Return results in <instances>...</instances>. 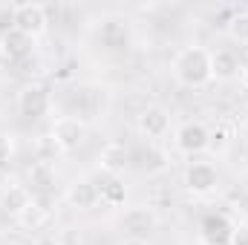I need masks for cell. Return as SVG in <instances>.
<instances>
[{
    "label": "cell",
    "mask_w": 248,
    "mask_h": 245,
    "mask_svg": "<svg viewBox=\"0 0 248 245\" xmlns=\"http://www.w3.org/2000/svg\"><path fill=\"white\" fill-rule=\"evenodd\" d=\"M170 72H173V78L182 87H193V90L208 87L214 81V72H211V49H205L199 44H190L185 49H179L173 55Z\"/></svg>",
    "instance_id": "6da1fadb"
},
{
    "label": "cell",
    "mask_w": 248,
    "mask_h": 245,
    "mask_svg": "<svg viewBox=\"0 0 248 245\" xmlns=\"http://www.w3.org/2000/svg\"><path fill=\"white\" fill-rule=\"evenodd\" d=\"M49 26V17H46V9L41 3H20L12 9V29L29 35L32 41H38Z\"/></svg>",
    "instance_id": "7a4b0ae2"
},
{
    "label": "cell",
    "mask_w": 248,
    "mask_h": 245,
    "mask_svg": "<svg viewBox=\"0 0 248 245\" xmlns=\"http://www.w3.org/2000/svg\"><path fill=\"white\" fill-rule=\"evenodd\" d=\"M52 110V95L44 84H26L17 92V113L29 122H38L44 116H49Z\"/></svg>",
    "instance_id": "3957f363"
},
{
    "label": "cell",
    "mask_w": 248,
    "mask_h": 245,
    "mask_svg": "<svg viewBox=\"0 0 248 245\" xmlns=\"http://www.w3.org/2000/svg\"><path fill=\"white\" fill-rule=\"evenodd\" d=\"M182 184L193 196H211L219 187V173H217V168L211 162H190L185 168Z\"/></svg>",
    "instance_id": "277c9868"
},
{
    "label": "cell",
    "mask_w": 248,
    "mask_h": 245,
    "mask_svg": "<svg viewBox=\"0 0 248 245\" xmlns=\"http://www.w3.org/2000/svg\"><path fill=\"white\" fill-rule=\"evenodd\" d=\"M84 133H87V124L81 122V119H75V116H61V119H55V124H52L49 138L55 141V147H58L61 153H69V150H75V147L84 141Z\"/></svg>",
    "instance_id": "5b68a950"
},
{
    "label": "cell",
    "mask_w": 248,
    "mask_h": 245,
    "mask_svg": "<svg viewBox=\"0 0 248 245\" xmlns=\"http://www.w3.org/2000/svg\"><path fill=\"white\" fill-rule=\"evenodd\" d=\"M159 225V216L153 214V208L139 205V208H127L122 216V231L133 240H147Z\"/></svg>",
    "instance_id": "8992f818"
},
{
    "label": "cell",
    "mask_w": 248,
    "mask_h": 245,
    "mask_svg": "<svg viewBox=\"0 0 248 245\" xmlns=\"http://www.w3.org/2000/svg\"><path fill=\"white\" fill-rule=\"evenodd\" d=\"M208 138H211V130L202 122H185V124H179V130L173 136V144H176L179 153L196 156V153L208 150Z\"/></svg>",
    "instance_id": "52a82bcc"
},
{
    "label": "cell",
    "mask_w": 248,
    "mask_h": 245,
    "mask_svg": "<svg viewBox=\"0 0 248 245\" xmlns=\"http://www.w3.org/2000/svg\"><path fill=\"white\" fill-rule=\"evenodd\" d=\"M234 222L225 214H208L199 225V243L202 245H231L234 237Z\"/></svg>",
    "instance_id": "ba28073f"
},
{
    "label": "cell",
    "mask_w": 248,
    "mask_h": 245,
    "mask_svg": "<svg viewBox=\"0 0 248 245\" xmlns=\"http://www.w3.org/2000/svg\"><path fill=\"white\" fill-rule=\"evenodd\" d=\"M35 49V41L17 29H6L0 32V58L9 63H17V61H26Z\"/></svg>",
    "instance_id": "9c48e42d"
},
{
    "label": "cell",
    "mask_w": 248,
    "mask_h": 245,
    "mask_svg": "<svg viewBox=\"0 0 248 245\" xmlns=\"http://www.w3.org/2000/svg\"><path fill=\"white\" fill-rule=\"evenodd\" d=\"M136 130L144 136V138H150V141H156V138H162L168 130H170V116H168V110L165 107H144L141 113H139V119H136Z\"/></svg>",
    "instance_id": "30bf717a"
},
{
    "label": "cell",
    "mask_w": 248,
    "mask_h": 245,
    "mask_svg": "<svg viewBox=\"0 0 248 245\" xmlns=\"http://www.w3.org/2000/svg\"><path fill=\"white\" fill-rule=\"evenodd\" d=\"M66 202H69V208H75V211H90V208H95V205L101 202L98 184L90 182V179H75V182L66 187Z\"/></svg>",
    "instance_id": "8fae6325"
},
{
    "label": "cell",
    "mask_w": 248,
    "mask_h": 245,
    "mask_svg": "<svg viewBox=\"0 0 248 245\" xmlns=\"http://www.w3.org/2000/svg\"><path fill=\"white\" fill-rule=\"evenodd\" d=\"M240 69H243V61L234 49H214L211 52L214 81H234V78H240Z\"/></svg>",
    "instance_id": "7c38bea8"
},
{
    "label": "cell",
    "mask_w": 248,
    "mask_h": 245,
    "mask_svg": "<svg viewBox=\"0 0 248 245\" xmlns=\"http://www.w3.org/2000/svg\"><path fill=\"white\" fill-rule=\"evenodd\" d=\"M29 202H32V190L23 187V184H6L0 190V211L15 216V219L29 208Z\"/></svg>",
    "instance_id": "4fadbf2b"
},
{
    "label": "cell",
    "mask_w": 248,
    "mask_h": 245,
    "mask_svg": "<svg viewBox=\"0 0 248 245\" xmlns=\"http://www.w3.org/2000/svg\"><path fill=\"white\" fill-rule=\"evenodd\" d=\"M98 168L107 173V176H119L124 168H127V147L119 141H110L101 147L98 153Z\"/></svg>",
    "instance_id": "5bb4252c"
},
{
    "label": "cell",
    "mask_w": 248,
    "mask_h": 245,
    "mask_svg": "<svg viewBox=\"0 0 248 245\" xmlns=\"http://www.w3.org/2000/svg\"><path fill=\"white\" fill-rule=\"evenodd\" d=\"M29 184H32V193H52V187H55V168L49 162H35L29 168Z\"/></svg>",
    "instance_id": "9a60e30c"
},
{
    "label": "cell",
    "mask_w": 248,
    "mask_h": 245,
    "mask_svg": "<svg viewBox=\"0 0 248 245\" xmlns=\"http://www.w3.org/2000/svg\"><path fill=\"white\" fill-rule=\"evenodd\" d=\"M98 196L107 208H122L124 199H127V187L119 176H107L104 182L98 184Z\"/></svg>",
    "instance_id": "2e32d148"
},
{
    "label": "cell",
    "mask_w": 248,
    "mask_h": 245,
    "mask_svg": "<svg viewBox=\"0 0 248 245\" xmlns=\"http://www.w3.org/2000/svg\"><path fill=\"white\" fill-rule=\"evenodd\" d=\"M17 222H20L26 231H38V228H44V225L49 222V214H46V211H41L35 202H29V208L17 216Z\"/></svg>",
    "instance_id": "e0dca14e"
},
{
    "label": "cell",
    "mask_w": 248,
    "mask_h": 245,
    "mask_svg": "<svg viewBox=\"0 0 248 245\" xmlns=\"http://www.w3.org/2000/svg\"><path fill=\"white\" fill-rule=\"evenodd\" d=\"M228 35H231L234 44L248 46V12H237V15H231V20H228Z\"/></svg>",
    "instance_id": "ac0fdd59"
},
{
    "label": "cell",
    "mask_w": 248,
    "mask_h": 245,
    "mask_svg": "<svg viewBox=\"0 0 248 245\" xmlns=\"http://www.w3.org/2000/svg\"><path fill=\"white\" fill-rule=\"evenodd\" d=\"M228 144H231V133H228L225 127L211 130V138H208V150H211V153H225Z\"/></svg>",
    "instance_id": "d6986e66"
},
{
    "label": "cell",
    "mask_w": 248,
    "mask_h": 245,
    "mask_svg": "<svg viewBox=\"0 0 248 245\" xmlns=\"http://www.w3.org/2000/svg\"><path fill=\"white\" fill-rule=\"evenodd\" d=\"M55 153H58L55 141H52L49 136H44V138L38 141V162H49V156H55Z\"/></svg>",
    "instance_id": "ffe728a7"
},
{
    "label": "cell",
    "mask_w": 248,
    "mask_h": 245,
    "mask_svg": "<svg viewBox=\"0 0 248 245\" xmlns=\"http://www.w3.org/2000/svg\"><path fill=\"white\" fill-rule=\"evenodd\" d=\"M231 245H248V222H240V225L234 228Z\"/></svg>",
    "instance_id": "44dd1931"
},
{
    "label": "cell",
    "mask_w": 248,
    "mask_h": 245,
    "mask_svg": "<svg viewBox=\"0 0 248 245\" xmlns=\"http://www.w3.org/2000/svg\"><path fill=\"white\" fill-rule=\"evenodd\" d=\"M234 211H237L243 219H248V190L237 193V199H234Z\"/></svg>",
    "instance_id": "7402d4cb"
},
{
    "label": "cell",
    "mask_w": 248,
    "mask_h": 245,
    "mask_svg": "<svg viewBox=\"0 0 248 245\" xmlns=\"http://www.w3.org/2000/svg\"><path fill=\"white\" fill-rule=\"evenodd\" d=\"M9 156H12V144H9V138L0 136V173H3L6 165H9Z\"/></svg>",
    "instance_id": "603a6c76"
},
{
    "label": "cell",
    "mask_w": 248,
    "mask_h": 245,
    "mask_svg": "<svg viewBox=\"0 0 248 245\" xmlns=\"http://www.w3.org/2000/svg\"><path fill=\"white\" fill-rule=\"evenodd\" d=\"M240 84L248 90V61H243V69H240Z\"/></svg>",
    "instance_id": "cb8c5ba5"
},
{
    "label": "cell",
    "mask_w": 248,
    "mask_h": 245,
    "mask_svg": "<svg viewBox=\"0 0 248 245\" xmlns=\"http://www.w3.org/2000/svg\"><path fill=\"white\" fill-rule=\"evenodd\" d=\"M122 245H150V243H147V240H133V237H127Z\"/></svg>",
    "instance_id": "d4e9b609"
},
{
    "label": "cell",
    "mask_w": 248,
    "mask_h": 245,
    "mask_svg": "<svg viewBox=\"0 0 248 245\" xmlns=\"http://www.w3.org/2000/svg\"><path fill=\"white\" fill-rule=\"evenodd\" d=\"M20 245H46V243H41V240H26V243H20Z\"/></svg>",
    "instance_id": "484cf974"
},
{
    "label": "cell",
    "mask_w": 248,
    "mask_h": 245,
    "mask_svg": "<svg viewBox=\"0 0 248 245\" xmlns=\"http://www.w3.org/2000/svg\"><path fill=\"white\" fill-rule=\"evenodd\" d=\"M246 162H248V150H246Z\"/></svg>",
    "instance_id": "4316f807"
}]
</instances>
